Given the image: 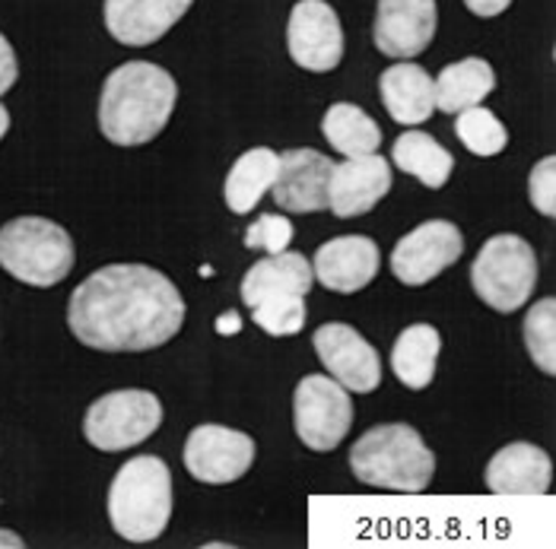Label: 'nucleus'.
Instances as JSON below:
<instances>
[{"label": "nucleus", "mask_w": 556, "mask_h": 549, "mask_svg": "<svg viewBox=\"0 0 556 549\" xmlns=\"http://www.w3.org/2000/svg\"><path fill=\"white\" fill-rule=\"evenodd\" d=\"M290 242H293V222L280 213H261L257 222H252L245 232V248L252 252L280 254L290 248Z\"/></svg>", "instance_id": "obj_29"}, {"label": "nucleus", "mask_w": 556, "mask_h": 549, "mask_svg": "<svg viewBox=\"0 0 556 549\" xmlns=\"http://www.w3.org/2000/svg\"><path fill=\"white\" fill-rule=\"evenodd\" d=\"M255 315V324L270 334V337H296L305 328V296H283V298H270V302H261L252 308Z\"/></svg>", "instance_id": "obj_28"}, {"label": "nucleus", "mask_w": 556, "mask_h": 549, "mask_svg": "<svg viewBox=\"0 0 556 549\" xmlns=\"http://www.w3.org/2000/svg\"><path fill=\"white\" fill-rule=\"evenodd\" d=\"M465 254V235L448 219H429L407 232L391 252V273L404 286H427Z\"/></svg>", "instance_id": "obj_10"}, {"label": "nucleus", "mask_w": 556, "mask_h": 549, "mask_svg": "<svg viewBox=\"0 0 556 549\" xmlns=\"http://www.w3.org/2000/svg\"><path fill=\"white\" fill-rule=\"evenodd\" d=\"M483 480L496 496H544L554 480V464L544 448L513 442L490 458Z\"/></svg>", "instance_id": "obj_18"}, {"label": "nucleus", "mask_w": 556, "mask_h": 549, "mask_svg": "<svg viewBox=\"0 0 556 549\" xmlns=\"http://www.w3.org/2000/svg\"><path fill=\"white\" fill-rule=\"evenodd\" d=\"M23 537L20 534H13V531H0V549H23Z\"/></svg>", "instance_id": "obj_34"}, {"label": "nucleus", "mask_w": 556, "mask_h": 549, "mask_svg": "<svg viewBox=\"0 0 556 549\" xmlns=\"http://www.w3.org/2000/svg\"><path fill=\"white\" fill-rule=\"evenodd\" d=\"M172 518V473L163 458H130L109 486V521L128 544H153Z\"/></svg>", "instance_id": "obj_4"}, {"label": "nucleus", "mask_w": 556, "mask_h": 549, "mask_svg": "<svg viewBox=\"0 0 556 549\" xmlns=\"http://www.w3.org/2000/svg\"><path fill=\"white\" fill-rule=\"evenodd\" d=\"M528 197L531 207L544 216H556V159L544 156L528 178Z\"/></svg>", "instance_id": "obj_30"}, {"label": "nucleus", "mask_w": 556, "mask_h": 549, "mask_svg": "<svg viewBox=\"0 0 556 549\" xmlns=\"http://www.w3.org/2000/svg\"><path fill=\"white\" fill-rule=\"evenodd\" d=\"M194 0H105V29L115 42L147 48L160 42Z\"/></svg>", "instance_id": "obj_17"}, {"label": "nucleus", "mask_w": 556, "mask_h": 549, "mask_svg": "<svg viewBox=\"0 0 556 549\" xmlns=\"http://www.w3.org/2000/svg\"><path fill=\"white\" fill-rule=\"evenodd\" d=\"M178 102L169 71L150 61H128L109 74L99 99V130L115 146H143L156 140Z\"/></svg>", "instance_id": "obj_2"}, {"label": "nucleus", "mask_w": 556, "mask_h": 549, "mask_svg": "<svg viewBox=\"0 0 556 549\" xmlns=\"http://www.w3.org/2000/svg\"><path fill=\"white\" fill-rule=\"evenodd\" d=\"M379 267L382 252L369 235H341L315 252L312 277L331 293L353 296L379 277Z\"/></svg>", "instance_id": "obj_14"}, {"label": "nucleus", "mask_w": 556, "mask_h": 549, "mask_svg": "<svg viewBox=\"0 0 556 549\" xmlns=\"http://www.w3.org/2000/svg\"><path fill=\"white\" fill-rule=\"evenodd\" d=\"M525 346L531 362L544 372V375H556V302L551 296L541 298L538 305L528 308L525 324Z\"/></svg>", "instance_id": "obj_27"}, {"label": "nucleus", "mask_w": 556, "mask_h": 549, "mask_svg": "<svg viewBox=\"0 0 556 549\" xmlns=\"http://www.w3.org/2000/svg\"><path fill=\"white\" fill-rule=\"evenodd\" d=\"M455 133H458V140L471 150L473 156H480V159L500 156L509 146V130L483 105H471V108L458 112Z\"/></svg>", "instance_id": "obj_26"}, {"label": "nucleus", "mask_w": 556, "mask_h": 549, "mask_svg": "<svg viewBox=\"0 0 556 549\" xmlns=\"http://www.w3.org/2000/svg\"><path fill=\"white\" fill-rule=\"evenodd\" d=\"M255 438L229 425H198L185 442V467L207 486L242 480L255 464Z\"/></svg>", "instance_id": "obj_9"}, {"label": "nucleus", "mask_w": 556, "mask_h": 549, "mask_svg": "<svg viewBox=\"0 0 556 549\" xmlns=\"http://www.w3.org/2000/svg\"><path fill=\"white\" fill-rule=\"evenodd\" d=\"M391 191V166L386 156H350L331 169L328 181V210L341 219L363 216L372 207H379V201H386Z\"/></svg>", "instance_id": "obj_16"}, {"label": "nucleus", "mask_w": 556, "mask_h": 549, "mask_svg": "<svg viewBox=\"0 0 556 549\" xmlns=\"http://www.w3.org/2000/svg\"><path fill=\"white\" fill-rule=\"evenodd\" d=\"M321 133L325 140L341 153V156H369V153H379L382 146V130L379 125L359 108V105H350V102H338L325 112V122H321Z\"/></svg>", "instance_id": "obj_25"}, {"label": "nucleus", "mask_w": 556, "mask_h": 549, "mask_svg": "<svg viewBox=\"0 0 556 549\" xmlns=\"http://www.w3.org/2000/svg\"><path fill=\"white\" fill-rule=\"evenodd\" d=\"M312 346L328 375L353 394H372L382 384V356L356 328L331 321L312 334Z\"/></svg>", "instance_id": "obj_11"}, {"label": "nucleus", "mask_w": 556, "mask_h": 549, "mask_svg": "<svg viewBox=\"0 0 556 549\" xmlns=\"http://www.w3.org/2000/svg\"><path fill=\"white\" fill-rule=\"evenodd\" d=\"M442 353V337L432 324L404 328L391 346V369L410 391H424L435 379V362Z\"/></svg>", "instance_id": "obj_22"}, {"label": "nucleus", "mask_w": 556, "mask_h": 549, "mask_svg": "<svg viewBox=\"0 0 556 549\" xmlns=\"http://www.w3.org/2000/svg\"><path fill=\"white\" fill-rule=\"evenodd\" d=\"M287 51L302 71H334L343 58V29L334 7L325 0H300L287 23Z\"/></svg>", "instance_id": "obj_12"}, {"label": "nucleus", "mask_w": 556, "mask_h": 549, "mask_svg": "<svg viewBox=\"0 0 556 549\" xmlns=\"http://www.w3.org/2000/svg\"><path fill=\"white\" fill-rule=\"evenodd\" d=\"M465 7L471 10L473 16H483V20H490V16H500V13H506V10L513 7V0H465Z\"/></svg>", "instance_id": "obj_32"}, {"label": "nucleus", "mask_w": 556, "mask_h": 549, "mask_svg": "<svg viewBox=\"0 0 556 549\" xmlns=\"http://www.w3.org/2000/svg\"><path fill=\"white\" fill-rule=\"evenodd\" d=\"M473 293L500 315H513L528 305L538 286V254L515 235H493L473 257L471 264Z\"/></svg>", "instance_id": "obj_6"}, {"label": "nucleus", "mask_w": 556, "mask_h": 549, "mask_svg": "<svg viewBox=\"0 0 556 549\" xmlns=\"http://www.w3.org/2000/svg\"><path fill=\"white\" fill-rule=\"evenodd\" d=\"M293 423L308 451H334L353 425L350 391L331 375H305L293 391Z\"/></svg>", "instance_id": "obj_8"}, {"label": "nucleus", "mask_w": 556, "mask_h": 549, "mask_svg": "<svg viewBox=\"0 0 556 549\" xmlns=\"http://www.w3.org/2000/svg\"><path fill=\"white\" fill-rule=\"evenodd\" d=\"M16 77H20V64H16L13 44H10L7 39H3V36H0V95L13 89Z\"/></svg>", "instance_id": "obj_31"}, {"label": "nucleus", "mask_w": 556, "mask_h": 549, "mask_svg": "<svg viewBox=\"0 0 556 549\" xmlns=\"http://www.w3.org/2000/svg\"><path fill=\"white\" fill-rule=\"evenodd\" d=\"M315 286L312 264L300 252H280L257 260L255 267L242 280V302L255 308L261 302L283 296H308Z\"/></svg>", "instance_id": "obj_19"}, {"label": "nucleus", "mask_w": 556, "mask_h": 549, "mask_svg": "<svg viewBox=\"0 0 556 549\" xmlns=\"http://www.w3.org/2000/svg\"><path fill=\"white\" fill-rule=\"evenodd\" d=\"M71 334L99 353H147L185 324V298L147 264H109L89 273L67 305Z\"/></svg>", "instance_id": "obj_1"}, {"label": "nucleus", "mask_w": 556, "mask_h": 549, "mask_svg": "<svg viewBox=\"0 0 556 549\" xmlns=\"http://www.w3.org/2000/svg\"><path fill=\"white\" fill-rule=\"evenodd\" d=\"M7 130H10V112L0 105V140H3V133H7Z\"/></svg>", "instance_id": "obj_35"}, {"label": "nucleus", "mask_w": 556, "mask_h": 549, "mask_svg": "<svg viewBox=\"0 0 556 549\" xmlns=\"http://www.w3.org/2000/svg\"><path fill=\"white\" fill-rule=\"evenodd\" d=\"M277 169H280V153H274L270 146H255L242 153L226 175V191H223L226 207L239 216L255 210L257 201L270 191Z\"/></svg>", "instance_id": "obj_23"}, {"label": "nucleus", "mask_w": 556, "mask_h": 549, "mask_svg": "<svg viewBox=\"0 0 556 549\" xmlns=\"http://www.w3.org/2000/svg\"><path fill=\"white\" fill-rule=\"evenodd\" d=\"M350 470L359 483L391 493H424L435 476V455L407 423L369 429L350 448Z\"/></svg>", "instance_id": "obj_3"}, {"label": "nucleus", "mask_w": 556, "mask_h": 549, "mask_svg": "<svg viewBox=\"0 0 556 549\" xmlns=\"http://www.w3.org/2000/svg\"><path fill=\"white\" fill-rule=\"evenodd\" d=\"M391 159L397 169L414 175L420 184H427L432 191L445 188V181L455 171V156L424 130H404L391 146Z\"/></svg>", "instance_id": "obj_24"}, {"label": "nucleus", "mask_w": 556, "mask_h": 549, "mask_svg": "<svg viewBox=\"0 0 556 549\" xmlns=\"http://www.w3.org/2000/svg\"><path fill=\"white\" fill-rule=\"evenodd\" d=\"M435 29H439L435 0H379L376 7L372 39L388 58L410 61L424 54L435 39Z\"/></svg>", "instance_id": "obj_13"}, {"label": "nucleus", "mask_w": 556, "mask_h": 549, "mask_svg": "<svg viewBox=\"0 0 556 549\" xmlns=\"http://www.w3.org/2000/svg\"><path fill=\"white\" fill-rule=\"evenodd\" d=\"M334 163L318 150H287L270 184L274 204L287 213L328 210V181Z\"/></svg>", "instance_id": "obj_15"}, {"label": "nucleus", "mask_w": 556, "mask_h": 549, "mask_svg": "<svg viewBox=\"0 0 556 549\" xmlns=\"http://www.w3.org/2000/svg\"><path fill=\"white\" fill-rule=\"evenodd\" d=\"M435 108L445 115H458L471 105H480L493 89H496V74L483 58H465L448 64L435 80Z\"/></svg>", "instance_id": "obj_21"}, {"label": "nucleus", "mask_w": 556, "mask_h": 549, "mask_svg": "<svg viewBox=\"0 0 556 549\" xmlns=\"http://www.w3.org/2000/svg\"><path fill=\"white\" fill-rule=\"evenodd\" d=\"M74 260V239L45 216H16L0 226V267L26 286H58Z\"/></svg>", "instance_id": "obj_5"}, {"label": "nucleus", "mask_w": 556, "mask_h": 549, "mask_svg": "<svg viewBox=\"0 0 556 549\" xmlns=\"http://www.w3.org/2000/svg\"><path fill=\"white\" fill-rule=\"evenodd\" d=\"M379 92L388 115L404 127L424 125L435 112V86L420 64L401 61L379 77Z\"/></svg>", "instance_id": "obj_20"}, {"label": "nucleus", "mask_w": 556, "mask_h": 549, "mask_svg": "<svg viewBox=\"0 0 556 549\" xmlns=\"http://www.w3.org/2000/svg\"><path fill=\"white\" fill-rule=\"evenodd\" d=\"M239 331H242L239 311H223V315L216 318V334H219V337H232V334H239Z\"/></svg>", "instance_id": "obj_33"}, {"label": "nucleus", "mask_w": 556, "mask_h": 549, "mask_svg": "<svg viewBox=\"0 0 556 549\" xmlns=\"http://www.w3.org/2000/svg\"><path fill=\"white\" fill-rule=\"evenodd\" d=\"M163 425V404L153 391L125 387L99 397L84 420L86 442L105 455L128 451L134 445H143L156 429Z\"/></svg>", "instance_id": "obj_7"}]
</instances>
